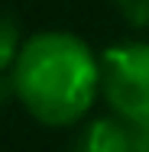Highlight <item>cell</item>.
Listing matches in <instances>:
<instances>
[{"mask_svg": "<svg viewBox=\"0 0 149 152\" xmlns=\"http://www.w3.org/2000/svg\"><path fill=\"white\" fill-rule=\"evenodd\" d=\"M20 32H16V23L7 16V13H0V71H7L16 55H20Z\"/></svg>", "mask_w": 149, "mask_h": 152, "instance_id": "cell-4", "label": "cell"}, {"mask_svg": "<svg viewBox=\"0 0 149 152\" xmlns=\"http://www.w3.org/2000/svg\"><path fill=\"white\" fill-rule=\"evenodd\" d=\"M117 7L133 26H149V0H117Z\"/></svg>", "mask_w": 149, "mask_h": 152, "instance_id": "cell-5", "label": "cell"}, {"mask_svg": "<svg viewBox=\"0 0 149 152\" xmlns=\"http://www.w3.org/2000/svg\"><path fill=\"white\" fill-rule=\"evenodd\" d=\"M139 126V152H149V123H136Z\"/></svg>", "mask_w": 149, "mask_h": 152, "instance_id": "cell-7", "label": "cell"}, {"mask_svg": "<svg viewBox=\"0 0 149 152\" xmlns=\"http://www.w3.org/2000/svg\"><path fill=\"white\" fill-rule=\"evenodd\" d=\"M13 94H16V81H13V75L7 78V75L0 71V107H3V104H7Z\"/></svg>", "mask_w": 149, "mask_h": 152, "instance_id": "cell-6", "label": "cell"}, {"mask_svg": "<svg viewBox=\"0 0 149 152\" xmlns=\"http://www.w3.org/2000/svg\"><path fill=\"white\" fill-rule=\"evenodd\" d=\"M16 97L36 120L68 126L81 120L101 84L91 49L71 32H39L23 42L13 61Z\"/></svg>", "mask_w": 149, "mask_h": 152, "instance_id": "cell-1", "label": "cell"}, {"mask_svg": "<svg viewBox=\"0 0 149 152\" xmlns=\"http://www.w3.org/2000/svg\"><path fill=\"white\" fill-rule=\"evenodd\" d=\"M101 84L117 110L130 123H149V42H123L104 52Z\"/></svg>", "mask_w": 149, "mask_h": 152, "instance_id": "cell-2", "label": "cell"}, {"mask_svg": "<svg viewBox=\"0 0 149 152\" xmlns=\"http://www.w3.org/2000/svg\"><path fill=\"white\" fill-rule=\"evenodd\" d=\"M75 152H139V126L123 117L94 120L81 133Z\"/></svg>", "mask_w": 149, "mask_h": 152, "instance_id": "cell-3", "label": "cell"}]
</instances>
